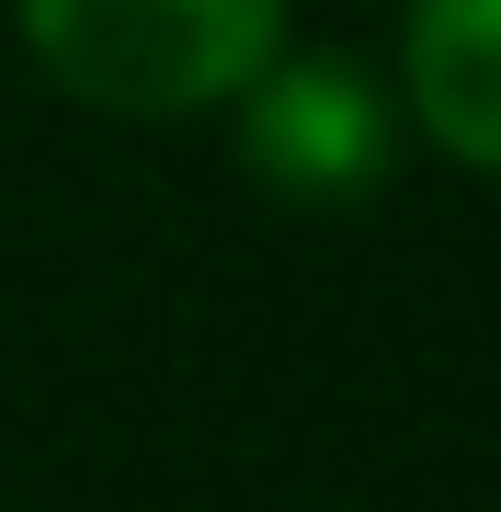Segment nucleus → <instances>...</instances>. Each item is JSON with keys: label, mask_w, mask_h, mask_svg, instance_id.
Instances as JSON below:
<instances>
[{"label": "nucleus", "mask_w": 501, "mask_h": 512, "mask_svg": "<svg viewBox=\"0 0 501 512\" xmlns=\"http://www.w3.org/2000/svg\"><path fill=\"white\" fill-rule=\"evenodd\" d=\"M399 92H410V126L445 160L501 171V0H410Z\"/></svg>", "instance_id": "nucleus-3"}, {"label": "nucleus", "mask_w": 501, "mask_h": 512, "mask_svg": "<svg viewBox=\"0 0 501 512\" xmlns=\"http://www.w3.org/2000/svg\"><path fill=\"white\" fill-rule=\"evenodd\" d=\"M228 103H240V171L285 205H353L399 171V114L365 57H331V46L285 57L274 46Z\"/></svg>", "instance_id": "nucleus-2"}, {"label": "nucleus", "mask_w": 501, "mask_h": 512, "mask_svg": "<svg viewBox=\"0 0 501 512\" xmlns=\"http://www.w3.org/2000/svg\"><path fill=\"white\" fill-rule=\"evenodd\" d=\"M23 46L69 103L171 126L217 114L285 46V0H23Z\"/></svg>", "instance_id": "nucleus-1"}]
</instances>
